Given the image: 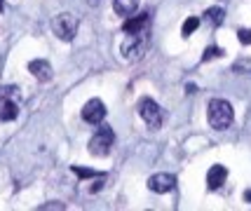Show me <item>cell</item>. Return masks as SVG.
Segmentation results:
<instances>
[{"instance_id":"cell-4","label":"cell","mask_w":251,"mask_h":211,"mask_svg":"<svg viewBox=\"0 0 251 211\" xmlns=\"http://www.w3.org/2000/svg\"><path fill=\"white\" fill-rule=\"evenodd\" d=\"M139 115H141L143 122L148 124L151 129H160V127H162V120H164L162 108H160L153 99L146 96V99L139 101Z\"/></svg>"},{"instance_id":"cell-20","label":"cell","mask_w":251,"mask_h":211,"mask_svg":"<svg viewBox=\"0 0 251 211\" xmlns=\"http://www.w3.org/2000/svg\"><path fill=\"white\" fill-rule=\"evenodd\" d=\"M89 5H99V2H101V0H87Z\"/></svg>"},{"instance_id":"cell-11","label":"cell","mask_w":251,"mask_h":211,"mask_svg":"<svg viewBox=\"0 0 251 211\" xmlns=\"http://www.w3.org/2000/svg\"><path fill=\"white\" fill-rule=\"evenodd\" d=\"M139 7V0H113V10L122 17H131Z\"/></svg>"},{"instance_id":"cell-3","label":"cell","mask_w":251,"mask_h":211,"mask_svg":"<svg viewBox=\"0 0 251 211\" xmlns=\"http://www.w3.org/2000/svg\"><path fill=\"white\" fill-rule=\"evenodd\" d=\"M115 143V134L110 127H99V132L89 141V153L97 157H103L110 153V145Z\"/></svg>"},{"instance_id":"cell-13","label":"cell","mask_w":251,"mask_h":211,"mask_svg":"<svg viewBox=\"0 0 251 211\" xmlns=\"http://www.w3.org/2000/svg\"><path fill=\"white\" fill-rule=\"evenodd\" d=\"M204 19H207L211 26H221L223 19H226V12L221 10V7H209V10L204 12Z\"/></svg>"},{"instance_id":"cell-8","label":"cell","mask_w":251,"mask_h":211,"mask_svg":"<svg viewBox=\"0 0 251 211\" xmlns=\"http://www.w3.org/2000/svg\"><path fill=\"white\" fill-rule=\"evenodd\" d=\"M28 70H31V75L35 80H40V82H47V80H52V66L45 61V59H33L31 64H28Z\"/></svg>"},{"instance_id":"cell-18","label":"cell","mask_w":251,"mask_h":211,"mask_svg":"<svg viewBox=\"0 0 251 211\" xmlns=\"http://www.w3.org/2000/svg\"><path fill=\"white\" fill-rule=\"evenodd\" d=\"M237 38H240L242 45H251V28H240V31H237Z\"/></svg>"},{"instance_id":"cell-2","label":"cell","mask_w":251,"mask_h":211,"mask_svg":"<svg viewBox=\"0 0 251 211\" xmlns=\"http://www.w3.org/2000/svg\"><path fill=\"white\" fill-rule=\"evenodd\" d=\"M52 31L59 40H66V43H71L77 33V17L75 14H71V12H61L59 17L52 19Z\"/></svg>"},{"instance_id":"cell-12","label":"cell","mask_w":251,"mask_h":211,"mask_svg":"<svg viewBox=\"0 0 251 211\" xmlns=\"http://www.w3.org/2000/svg\"><path fill=\"white\" fill-rule=\"evenodd\" d=\"M17 115H19L17 101H2V103H0V120H2V122H12Z\"/></svg>"},{"instance_id":"cell-5","label":"cell","mask_w":251,"mask_h":211,"mask_svg":"<svg viewBox=\"0 0 251 211\" xmlns=\"http://www.w3.org/2000/svg\"><path fill=\"white\" fill-rule=\"evenodd\" d=\"M143 47H146V31L143 33H134L127 35V40L122 43V56L125 59H139L143 54Z\"/></svg>"},{"instance_id":"cell-17","label":"cell","mask_w":251,"mask_h":211,"mask_svg":"<svg viewBox=\"0 0 251 211\" xmlns=\"http://www.w3.org/2000/svg\"><path fill=\"white\" fill-rule=\"evenodd\" d=\"M223 56V49L221 47H207V52L202 54V61H209V59H219Z\"/></svg>"},{"instance_id":"cell-14","label":"cell","mask_w":251,"mask_h":211,"mask_svg":"<svg viewBox=\"0 0 251 211\" xmlns=\"http://www.w3.org/2000/svg\"><path fill=\"white\" fill-rule=\"evenodd\" d=\"M17 96H19V89L14 87V85L0 87V103H2V101H17Z\"/></svg>"},{"instance_id":"cell-16","label":"cell","mask_w":251,"mask_h":211,"mask_svg":"<svg viewBox=\"0 0 251 211\" xmlns=\"http://www.w3.org/2000/svg\"><path fill=\"white\" fill-rule=\"evenodd\" d=\"M73 174H77L80 178H99L103 176V174H99L94 169H82V167H73Z\"/></svg>"},{"instance_id":"cell-10","label":"cell","mask_w":251,"mask_h":211,"mask_svg":"<svg viewBox=\"0 0 251 211\" xmlns=\"http://www.w3.org/2000/svg\"><path fill=\"white\" fill-rule=\"evenodd\" d=\"M146 26H148V14H139V17H131L125 22L122 26V31L127 35H134V33H143L146 31Z\"/></svg>"},{"instance_id":"cell-7","label":"cell","mask_w":251,"mask_h":211,"mask_svg":"<svg viewBox=\"0 0 251 211\" xmlns=\"http://www.w3.org/2000/svg\"><path fill=\"white\" fill-rule=\"evenodd\" d=\"M176 186V178L172 174H155L148 178V188L153 192H169Z\"/></svg>"},{"instance_id":"cell-9","label":"cell","mask_w":251,"mask_h":211,"mask_svg":"<svg viewBox=\"0 0 251 211\" xmlns=\"http://www.w3.org/2000/svg\"><path fill=\"white\" fill-rule=\"evenodd\" d=\"M226 178H228V169L223 167V164H214V167L209 169V174H207L209 190H219L221 186L226 183Z\"/></svg>"},{"instance_id":"cell-6","label":"cell","mask_w":251,"mask_h":211,"mask_svg":"<svg viewBox=\"0 0 251 211\" xmlns=\"http://www.w3.org/2000/svg\"><path fill=\"white\" fill-rule=\"evenodd\" d=\"M103 117H106V106H103V101L89 99L87 103H85V108H82V120L89 124H101Z\"/></svg>"},{"instance_id":"cell-1","label":"cell","mask_w":251,"mask_h":211,"mask_svg":"<svg viewBox=\"0 0 251 211\" xmlns=\"http://www.w3.org/2000/svg\"><path fill=\"white\" fill-rule=\"evenodd\" d=\"M207 120L214 129H228L232 120H235V113H232V106H230L226 99H211L207 106Z\"/></svg>"},{"instance_id":"cell-19","label":"cell","mask_w":251,"mask_h":211,"mask_svg":"<svg viewBox=\"0 0 251 211\" xmlns=\"http://www.w3.org/2000/svg\"><path fill=\"white\" fill-rule=\"evenodd\" d=\"M244 200L251 202V190H247V192H244Z\"/></svg>"},{"instance_id":"cell-15","label":"cell","mask_w":251,"mask_h":211,"mask_svg":"<svg viewBox=\"0 0 251 211\" xmlns=\"http://www.w3.org/2000/svg\"><path fill=\"white\" fill-rule=\"evenodd\" d=\"M197 26H200V19L197 17H188L186 22H183V28H181V35L188 38V35H193L197 31Z\"/></svg>"}]
</instances>
